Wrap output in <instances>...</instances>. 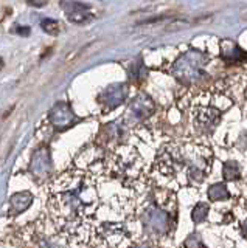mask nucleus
I'll list each match as a JSON object with an SVG mask.
<instances>
[{
    "label": "nucleus",
    "mask_w": 247,
    "mask_h": 248,
    "mask_svg": "<svg viewBox=\"0 0 247 248\" xmlns=\"http://www.w3.org/2000/svg\"><path fill=\"white\" fill-rule=\"evenodd\" d=\"M207 59H208L207 54L202 51H198V50L187 51L174 62L173 73L182 81H193L202 75Z\"/></svg>",
    "instance_id": "obj_1"
},
{
    "label": "nucleus",
    "mask_w": 247,
    "mask_h": 248,
    "mask_svg": "<svg viewBox=\"0 0 247 248\" xmlns=\"http://www.w3.org/2000/svg\"><path fill=\"white\" fill-rule=\"evenodd\" d=\"M145 228L151 232H164L168 228V216L160 209H148L143 217Z\"/></svg>",
    "instance_id": "obj_2"
},
{
    "label": "nucleus",
    "mask_w": 247,
    "mask_h": 248,
    "mask_svg": "<svg viewBox=\"0 0 247 248\" xmlns=\"http://www.w3.org/2000/svg\"><path fill=\"white\" fill-rule=\"evenodd\" d=\"M151 110H152V103L145 96L137 98L132 107H131V113H134L135 116H138V118H143V116L149 115Z\"/></svg>",
    "instance_id": "obj_3"
},
{
    "label": "nucleus",
    "mask_w": 247,
    "mask_h": 248,
    "mask_svg": "<svg viewBox=\"0 0 247 248\" xmlns=\"http://www.w3.org/2000/svg\"><path fill=\"white\" fill-rule=\"evenodd\" d=\"M125 96H126V89L125 85H114L112 89H109L107 92V103L111 104V107H115L118 106L120 103L125 101Z\"/></svg>",
    "instance_id": "obj_4"
},
{
    "label": "nucleus",
    "mask_w": 247,
    "mask_h": 248,
    "mask_svg": "<svg viewBox=\"0 0 247 248\" xmlns=\"http://www.w3.org/2000/svg\"><path fill=\"white\" fill-rule=\"evenodd\" d=\"M208 197L212 200H227L229 199V191L226 188V185L216 183L208 189Z\"/></svg>",
    "instance_id": "obj_5"
},
{
    "label": "nucleus",
    "mask_w": 247,
    "mask_h": 248,
    "mask_svg": "<svg viewBox=\"0 0 247 248\" xmlns=\"http://www.w3.org/2000/svg\"><path fill=\"white\" fill-rule=\"evenodd\" d=\"M207 214H208V205L204 203V202H200L195 206L191 213V219L195 220V223H202L205 219H207Z\"/></svg>",
    "instance_id": "obj_6"
},
{
    "label": "nucleus",
    "mask_w": 247,
    "mask_h": 248,
    "mask_svg": "<svg viewBox=\"0 0 247 248\" xmlns=\"http://www.w3.org/2000/svg\"><path fill=\"white\" fill-rule=\"evenodd\" d=\"M224 177L227 180H235V178L239 177V166L236 161H227L224 165Z\"/></svg>",
    "instance_id": "obj_7"
},
{
    "label": "nucleus",
    "mask_w": 247,
    "mask_h": 248,
    "mask_svg": "<svg viewBox=\"0 0 247 248\" xmlns=\"http://www.w3.org/2000/svg\"><path fill=\"white\" fill-rule=\"evenodd\" d=\"M243 231H244V234L247 236V222L244 223V227H243Z\"/></svg>",
    "instance_id": "obj_8"
},
{
    "label": "nucleus",
    "mask_w": 247,
    "mask_h": 248,
    "mask_svg": "<svg viewBox=\"0 0 247 248\" xmlns=\"http://www.w3.org/2000/svg\"><path fill=\"white\" fill-rule=\"evenodd\" d=\"M135 248H148V247H146V245H142V247H135Z\"/></svg>",
    "instance_id": "obj_9"
}]
</instances>
